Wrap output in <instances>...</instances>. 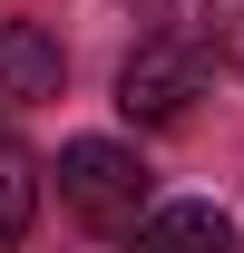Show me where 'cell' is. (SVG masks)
I'll return each instance as SVG.
<instances>
[{"mask_svg": "<svg viewBox=\"0 0 244 253\" xmlns=\"http://www.w3.org/2000/svg\"><path fill=\"white\" fill-rule=\"evenodd\" d=\"M205 78H215V39L185 30V20H156V30L127 49V68H118V107L137 126H185L195 97H205Z\"/></svg>", "mask_w": 244, "mask_h": 253, "instance_id": "6da1fadb", "label": "cell"}, {"mask_svg": "<svg viewBox=\"0 0 244 253\" xmlns=\"http://www.w3.org/2000/svg\"><path fill=\"white\" fill-rule=\"evenodd\" d=\"M127 10H147V20H176V10H185V0H127Z\"/></svg>", "mask_w": 244, "mask_h": 253, "instance_id": "52a82bcc", "label": "cell"}, {"mask_svg": "<svg viewBox=\"0 0 244 253\" xmlns=\"http://www.w3.org/2000/svg\"><path fill=\"white\" fill-rule=\"evenodd\" d=\"M68 59H59V39L39 30V20H0V97L10 107H39V97H59Z\"/></svg>", "mask_w": 244, "mask_h": 253, "instance_id": "3957f363", "label": "cell"}, {"mask_svg": "<svg viewBox=\"0 0 244 253\" xmlns=\"http://www.w3.org/2000/svg\"><path fill=\"white\" fill-rule=\"evenodd\" d=\"M205 39H215V59L244 78V0H215V10H205Z\"/></svg>", "mask_w": 244, "mask_h": 253, "instance_id": "8992f818", "label": "cell"}, {"mask_svg": "<svg viewBox=\"0 0 244 253\" xmlns=\"http://www.w3.org/2000/svg\"><path fill=\"white\" fill-rule=\"evenodd\" d=\"M30 214H39V156L0 126V253L30 234Z\"/></svg>", "mask_w": 244, "mask_h": 253, "instance_id": "5b68a950", "label": "cell"}, {"mask_svg": "<svg viewBox=\"0 0 244 253\" xmlns=\"http://www.w3.org/2000/svg\"><path fill=\"white\" fill-rule=\"evenodd\" d=\"M127 253H235V214H215V205H156L137 234H127Z\"/></svg>", "mask_w": 244, "mask_h": 253, "instance_id": "277c9868", "label": "cell"}, {"mask_svg": "<svg viewBox=\"0 0 244 253\" xmlns=\"http://www.w3.org/2000/svg\"><path fill=\"white\" fill-rule=\"evenodd\" d=\"M59 205L88 234H137L147 224V166L118 136H68L59 146Z\"/></svg>", "mask_w": 244, "mask_h": 253, "instance_id": "7a4b0ae2", "label": "cell"}]
</instances>
